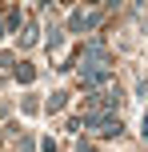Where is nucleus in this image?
I'll use <instances>...</instances> for the list:
<instances>
[{"label":"nucleus","mask_w":148,"mask_h":152,"mask_svg":"<svg viewBox=\"0 0 148 152\" xmlns=\"http://www.w3.org/2000/svg\"><path fill=\"white\" fill-rule=\"evenodd\" d=\"M88 108H96V112H112V108L120 104V88H104V92H92V96L84 100Z\"/></svg>","instance_id":"obj_3"},{"label":"nucleus","mask_w":148,"mask_h":152,"mask_svg":"<svg viewBox=\"0 0 148 152\" xmlns=\"http://www.w3.org/2000/svg\"><path fill=\"white\" fill-rule=\"evenodd\" d=\"M16 80H20V84H32V80H36V68H32V64H20V68H16Z\"/></svg>","instance_id":"obj_5"},{"label":"nucleus","mask_w":148,"mask_h":152,"mask_svg":"<svg viewBox=\"0 0 148 152\" xmlns=\"http://www.w3.org/2000/svg\"><path fill=\"white\" fill-rule=\"evenodd\" d=\"M64 100H68L64 92H52V96H48V112H60V108H64Z\"/></svg>","instance_id":"obj_6"},{"label":"nucleus","mask_w":148,"mask_h":152,"mask_svg":"<svg viewBox=\"0 0 148 152\" xmlns=\"http://www.w3.org/2000/svg\"><path fill=\"white\" fill-rule=\"evenodd\" d=\"M100 12H104V8H88V12H84V8H76V12L68 16V28H72V32H84V28H92V24L100 20Z\"/></svg>","instance_id":"obj_4"},{"label":"nucleus","mask_w":148,"mask_h":152,"mask_svg":"<svg viewBox=\"0 0 148 152\" xmlns=\"http://www.w3.org/2000/svg\"><path fill=\"white\" fill-rule=\"evenodd\" d=\"M84 128H92L96 136H120V132H124L120 120L108 116V112H88V116H84Z\"/></svg>","instance_id":"obj_1"},{"label":"nucleus","mask_w":148,"mask_h":152,"mask_svg":"<svg viewBox=\"0 0 148 152\" xmlns=\"http://www.w3.org/2000/svg\"><path fill=\"white\" fill-rule=\"evenodd\" d=\"M112 80V64H80V84L84 88H100Z\"/></svg>","instance_id":"obj_2"},{"label":"nucleus","mask_w":148,"mask_h":152,"mask_svg":"<svg viewBox=\"0 0 148 152\" xmlns=\"http://www.w3.org/2000/svg\"><path fill=\"white\" fill-rule=\"evenodd\" d=\"M64 44V32L60 28H48V48H60Z\"/></svg>","instance_id":"obj_7"},{"label":"nucleus","mask_w":148,"mask_h":152,"mask_svg":"<svg viewBox=\"0 0 148 152\" xmlns=\"http://www.w3.org/2000/svg\"><path fill=\"white\" fill-rule=\"evenodd\" d=\"M16 152H32V136H24V140H20V148H16Z\"/></svg>","instance_id":"obj_9"},{"label":"nucleus","mask_w":148,"mask_h":152,"mask_svg":"<svg viewBox=\"0 0 148 152\" xmlns=\"http://www.w3.org/2000/svg\"><path fill=\"white\" fill-rule=\"evenodd\" d=\"M0 36H4V20H0Z\"/></svg>","instance_id":"obj_10"},{"label":"nucleus","mask_w":148,"mask_h":152,"mask_svg":"<svg viewBox=\"0 0 148 152\" xmlns=\"http://www.w3.org/2000/svg\"><path fill=\"white\" fill-rule=\"evenodd\" d=\"M20 44H24V48H28V44H36V28H32V24H28V28H24V36H20Z\"/></svg>","instance_id":"obj_8"}]
</instances>
